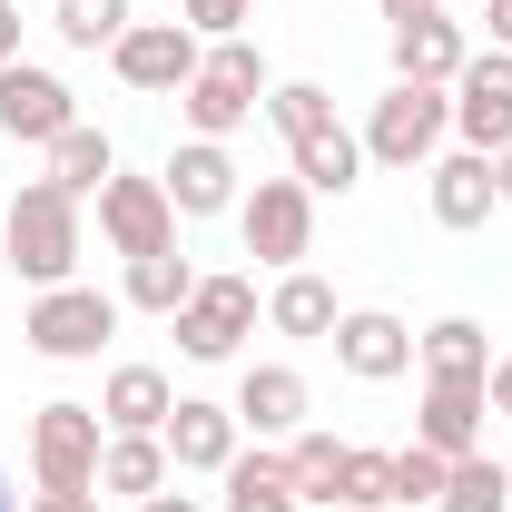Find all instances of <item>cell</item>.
<instances>
[{
	"instance_id": "obj_44",
	"label": "cell",
	"mask_w": 512,
	"mask_h": 512,
	"mask_svg": "<svg viewBox=\"0 0 512 512\" xmlns=\"http://www.w3.org/2000/svg\"><path fill=\"white\" fill-rule=\"evenodd\" d=\"M503 463H512V453H503Z\"/></svg>"
},
{
	"instance_id": "obj_9",
	"label": "cell",
	"mask_w": 512,
	"mask_h": 512,
	"mask_svg": "<svg viewBox=\"0 0 512 512\" xmlns=\"http://www.w3.org/2000/svg\"><path fill=\"white\" fill-rule=\"evenodd\" d=\"M99 237H109V256H158L178 247V207H168V178H128V168H109V188H99Z\"/></svg>"
},
{
	"instance_id": "obj_41",
	"label": "cell",
	"mask_w": 512,
	"mask_h": 512,
	"mask_svg": "<svg viewBox=\"0 0 512 512\" xmlns=\"http://www.w3.org/2000/svg\"><path fill=\"white\" fill-rule=\"evenodd\" d=\"M0 512H20V493H10V483H0Z\"/></svg>"
},
{
	"instance_id": "obj_1",
	"label": "cell",
	"mask_w": 512,
	"mask_h": 512,
	"mask_svg": "<svg viewBox=\"0 0 512 512\" xmlns=\"http://www.w3.org/2000/svg\"><path fill=\"white\" fill-rule=\"evenodd\" d=\"M89 256V227H79V197L60 178H30L20 197H0V266L40 296V286H69Z\"/></svg>"
},
{
	"instance_id": "obj_22",
	"label": "cell",
	"mask_w": 512,
	"mask_h": 512,
	"mask_svg": "<svg viewBox=\"0 0 512 512\" xmlns=\"http://www.w3.org/2000/svg\"><path fill=\"white\" fill-rule=\"evenodd\" d=\"M286 158H296V178L316 197H345L355 178H365V138L345 119H325V128H306V138H286Z\"/></svg>"
},
{
	"instance_id": "obj_11",
	"label": "cell",
	"mask_w": 512,
	"mask_h": 512,
	"mask_svg": "<svg viewBox=\"0 0 512 512\" xmlns=\"http://www.w3.org/2000/svg\"><path fill=\"white\" fill-rule=\"evenodd\" d=\"M453 138L503 158L512 148V50H473L463 79H453Z\"/></svg>"
},
{
	"instance_id": "obj_14",
	"label": "cell",
	"mask_w": 512,
	"mask_h": 512,
	"mask_svg": "<svg viewBox=\"0 0 512 512\" xmlns=\"http://www.w3.org/2000/svg\"><path fill=\"white\" fill-rule=\"evenodd\" d=\"M158 178H168V207H178V217H227V207H237V158H227V138H188V148H168V168H158Z\"/></svg>"
},
{
	"instance_id": "obj_6",
	"label": "cell",
	"mask_w": 512,
	"mask_h": 512,
	"mask_svg": "<svg viewBox=\"0 0 512 512\" xmlns=\"http://www.w3.org/2000/svg\"><path fill=\"white\" fill-rule=\"evenodd\" d=\"M237 237H247L256 266H306V247H316V188L286 168V178H256L247 197H237Z\"/></svg>"
},
{
	"instance_id": "obj_17",
	"label": "cell",
	"mask_w": 512,
	"mask_h": 512,
	"mask_svg": "<svg viewBox=\"0 0 512 512\" xmlns=\"http://www.w3.org/2000/svg\"><path fill=\"white\" fill-rule=\"evenodd\" d=\"M473 60V30L453 20V10H424V20H404L394 30V79H424V89H453Z\"/></svg>"
},
{
	"instance_id": "obj_33",
	"label": "cell",
	"mask_w": 512,
	"mask_h": 512,
	"mask_svg": "<svg viewBox=\"0 0 512 512\" xmlns=\"http://www.w3.org/2000/svg\"><path fill=\"white\" fill-rule=\"evenodd\" d=\"M178 20H188L197 40H247L256 0H178Z\"/></svg>"
},
{
	"instance_id": "obj_4",
	"label": "cell",
	"mask_w": 512,
	"mask_h": 512,
	"mask_svg": "<svg viewBox=\"0 0 512 512\" xmlns=\"http://www.w3.org/2000/svg\"><path fill=\"white\" fill-rule=\"evenodd\" d=\"M119 316H128L119 296H99V286H79V276H69V286H40V296H30L20 345H30V355H50V365H89V355L119 335Z\"/></svg>"
},
{
	"instance_id": "obj_13",
	"label": "cell",
	"mask_w": 512,
	"mask_h": 512,
	"mask_svg": "<svg viewBox=\"0 0 512 512\" xmlns=\"http://www.w3.org/2000/svg\"><path fill=\"white\" fill-rule=\"evenodd\" d=\"M306 404H316V394H306V375H296V365H247L227 414L247 424L256 444H296V434H306Z\"/></svg>"
},
{
	"instance_id": "obj_21",
	"label": "cell",
	"mask_w": 512,
	"mask_h": 512,
	"mask_svg": "<svg viewBox=\"0 0 512 512\" xmlns=\"http://www.w3.org/2000/svg\"><path fill=\"white\" fill-rule=\"evenodd\" d=\"M414 365H424V384H483L493 375V335L473 316H434L414 335Z\"/></svg>"
},
{
	"instance_id": "obj_32",
	"label": "cell",
	"mask_w": 512,
	"mask_h": 512,
	"mask_svg": "<svg viewBox=\"0 0 512 512\" xmlns=\"http://www.w3.org/2000/svg\"><path fill=\"white\" fill-rule=\"evenodd\" d=\"M444 473H453V463L434 444H404V453H394V503H444Z\"/></svg>"
},
{
	"instance_id": "obj_31",
	"label": "cell",
	"mask_w": 512,
	"mask_h": 512,
	"mask_svg": "<svg viewBox=\"0 0 512 512\" xmlns=\"http://www.w3.org/2000/svg\"><path fill=\"white\" fill-rule=\"evenodd\" d=\"M286 463H296V493H306V503H335V473H345V444H335V434H296Z\"/></svg>"
},
{
	"instance_id": "obj_40",
	"label": "cell",
	"mask_w": 512,
	"mask_h": 512,
	"mask_svg": "<svg viewBox=\"0 0 512 512\" xmlns=\"http://www.w3.org/2000/svg\"><path fill=\"white\" fill-rule=\"evenodd\" d=\"M493 197H503V207H512V148H503V158H493Z\"/></svg>"
},
{
	"instance_id": "obj_2",
	"label": "cell",
	"mask_w": 512,
	"mask_h": 512,
	"mask_svg": "<svg viewBox=\"0 0 512 512\" xmlns=\"http://www.w3.org/2000/svg\"><path fill=\"white\" fill-rule=\"evenodd\" d=\"M266 50L256 40H207V60H197V79L178 89V119H188V138H237V128L266 109Z\"/></svg>"
},
{
	"instance_id": "obj_20",
	"label": "cell",
	"mask_w": 512,
	"mask_h": 512,
	"mask_svg": "<svg viewBox=\"0 0 512 512\" xmlns=\"http://www.w3.org/2000/svg\"><path fill=\"white\" fill-rule=\"evenodd\" d=\"M483 384H424V414H414V444H434L444 463H463V453H483Z\"/></svg>"
},
{
	"instance_id": "obj_36",
	"label": "cell",
	"mask_w": 512,
	"mask_h": 512,
	"mask_svg": "<svg viewBox=\"0 0 512 512\" xmlns=\"http://www.w3.org/2000/svg\"><path fill=\"white\" fill-rule=\"evenodd\" d=\"M483 30H493V50H512V0H483Z\"/></svg>"
},
{
	"instance_id": "obj_8",
	"label": "cell",
	"mask_w": 512,
	"mask_h": 512,
	"mask_svg": "<svg viewBox=\"0 0 512 512\" xmlns=\"http://www.w3.org/2000/svg\"><path fill=\"white\" fill-rule=\"evenodd\" d=\"M197 60H207V40H197L188 20H128L119 50H109V69H119L138 99H178L197 79Z\"/></svg>"
},
{
	"instance_id": "obj_43",
	"label": "cell",
	"mask_w": 512,
	"mask_h": 512,
	"mask_svg": "<svg viewBox=\"0 0 512 512\" xmlns=\"http://www.w3.org/2000/svg\"><path fill=\"white\" fill-rule=\"evenodd\" d=\"M453 10H483V0H453Z\"/></svg>"
},
{
	"instance_id": "obj_35",
	"label": "cell",
	"mask_w": 512,
	"mask_h": 512,
	"mask_svg": "<svg viewBox=\"0 0 512 512\" xmlns=\"http://www.w3.org/2000/svg\"><path fill=\"white\" fill-rule=\"evenodd\" d=\"M30 512H99V493H30Z\"/></svg>"
},
{
	"instance_id": "obj_18",
	"label": "cell",
	"mask_w": 512,
	"mask_h": 512,
	"mask_svg": "<svg viewBox=\"0 0 512 512\" xmlns=\"http://www.w3.org/2000/svg\"><path fill=\"white\" fill-rule=\"evenodd\" d=\"M217 483H227V493H217V512H306L286 444H237V463H227Z\"/></svg>"
},
{
	"instance_id": "obj_16",
	"label": "cell",
	"mask_w": 512,
	"mask_h": 512,
	"mask_svg": "<svg viewBox=\"0 0 512 512\" xmlns=\"http://www.w3.org/2000/svg\"><path fill=\"white\" fill-rule=\"evenodd\" d=\"M424 207H434V227H453V237H463V227H483V217L503 207V197H493V158H483V148L434 158V168H424Z\"/></svg>"
},
{
	"instance_id": "obj_10",
	"label": "cell",
	"mask_w": 512,
	"mask_h": 512,
	"mask_svg": "<svg viewBox=\"0 0 512 512\" xmlns=\"http://www.w3.org/2000/svg\"><path fill=\"white\" fill-rule=\"evenodd\" d=\"M60 128H79L69 79H60V69H40V60H0V138H20V148H50Z\"/></svg>"
},
{
	"instance_id": "obj_34",
	"label": "cell",
	"mask_w": 512,
	"mask_h": 512,
	"mask_svg": "<svg viewBox=\"0 0 512 512\" xmlns=\"http://www.w3.org/2000/svg\"><path fill=\"white\" fill-rule=\"evenodd\" d=\"M483 404H493V414L512 424V355H493V375H483Z\"/></svg>"
},
{
	"instance_id": "obj_25",
	"label": "cell",
	"mask_w": 512,
	"mask_h": 512,
	"mask_svg": "<svg viewBox=\"0 0 512 512\" xmlns=\"http://www.w3.org/2000/svg\"><path fill=\"white\" fill-rule=\"evenodd\" d=\"M197 296V266L178 247H158V256H128V286H119V306L128 316H178Z\"/></svg>"
},
{
	"instance_id": "obj_24",
	"label": "cell",
	"mask_w": 512,
	"mask_h": 512,
	"mask_svg": "<svg viewBox=\"0 0 512 512\" xmlns=\"http://www.w3.org/2000/svg\"><path fill=\"white\" fill-rule=\"evenodd\" d=\"M178 483V463L158 434H109L99 444V493H119V503H148V493H168Z\"/></svg>"
},
{
	"instance_id": "obj_12",
	"label": "cell",
	"mask_w": 512,
	"mask_h": 512,
	"mask_svg": "<svg viewBox=\"0 0 512 512\" xmlns=\"http://www.w3.org/2000/svg\"><path fill=\"white\" fill-rule=\"evenodd\" d=\"M325 345H335V365H345L355 384H394V375H414V325L394 316V306H345Z\"/></svg>"
},
{
	"instance_id": "obj_30",
	"label": "cell",
	"mask_w": 512,
	"mask_h": 512,
	"mask_svg": "<svg viewBox=\"0 0 512 512\" xmlns=\"http://www.w3.org/2000/svg\"><path fill=\"white\" fill-rule=\"evenodd\" d=\"M335 503H355V512H384V503H394V453H365V444H345Z\"/></svg>"
},
{
	"instance_id": "obj_3",
	"label": "cell",
	"mask_w": 512,
	"mask_h": 512,
	"mask_svg": "<svg viewBox=\"0 0 512 512\" xmlns=\"http://www.w3.org/2000/svg\"><path fill=\"white\" fill-rule=\"evenodd\" d=\"M444 128H453V89H424V79H394L375 109H365V158L375 168H434L444 158Z\"/></svg>"
},
{
	"instance_id": "obj_27",
	"label": "cell",
	"mask_w": 512,
	"mask_h": 512,
	"mask_svg": "<svg viewBox=\"0 0 512 512\" xmlns=\"http://www.w3.org/2000/svg\"><path fill=\"white\" fill-rule=\"evenodd\" d=\"M434 512H512V463H493V453H463L444 473V503Z\"/></svg>"
},
{
	"instance_id": "obj_29",
	"label": "cell",
	"mask_w": 512,
	"mask_h": 512,
	"mask_svg": "<svg viewBox=\"0 0 512 512\" xmlns=\"http://www.w3.org/2000/svg\"><path fill=\"white\" fill-rule=\"evenodd\" d=\"M266 119L286 128V138H306V128L335 119V89H325V79H276V89H266Z\"/></svg>"
},
{
	"instance_id": "obj_38",
	"label": "cell",
	"mask_w": 512,
	"mask_h": 512,
	"mask_svg": "<svg viewBox=\"0 0 512 512\" xmlns=\"http://www.w3.org/2000/svg\"><path fill=\"white\" fill-rule=\"evenodd\" d=\"M0 60H20V0H0Z\"/></svg>"
},
{
	"instance_id": "obj_23",
	"label": "cell",
	"mask_w": 512,
	"mask_h": 512,
	"mask_svg": "<svg viewBox=\"0 0 512 512\" xmlns=\"http://www.w3.org/2000/svg\"><path fill=\"white\" fill-rule=\"evenodd\" d=\"M335 316H345V306H335V286H325L316 266H286V276L266 286V325H276V335L325 345V335H335Z\"/></svg>"
},
{
	"instance_id": "obj_19",
	"label": "cell",
	"mask_w": 512,
	"mask_h": 512,
	"mask_svg": "<svg viewBox=\"0 0 512 512\" xmlns=\"http://www.w3.org/2000/svg\"><path fill=\"white\" fill-rule=\"evenodd\" d=\"M168 414H178V384L158 365H109V384H99V424L109 434H168Z\"/></svg>"
},
{
	"instance_id": "obj_28",
	"label": "cell",
	"mask_w": 512,
	"mask_h": 512,
	"mask_svg": "<svg viewBox=\"0 0 512 512\" xmlns=\"http://www.w3.org/2000/svg\"><path fill=\"white\" fill-rule=\"evenodd\" d=\"M128 20H138L128 0H50V30H60L69 50H119Z\"/></svg>"
},
{
	"instance_id": "obj_15",
	"label": "cell",
	"mask_w": 512,
	"mask_h": 512,
	"mask_svg": "<svg viewBox=\"0 0 512 512\" xmlns=\"http://www.w3.org/2000/svg\"><path fill=\"white\" fill-rule=\"evenodd\" d=\"M168 463L178 473H227L237 463V444H247V424L227 414V404H207V394H178V414H168Z\"/></svg>"
},
{
	"instance_id": "obj_7",
	"label": "cell",
	"mask_w": 512,
	"mask_h": 512,
	"mask_svg": "<svg viewBox=\"0 0 512 512\" xmlns=\"http://www.w3.org/2000/svg\"><path fill=\"white\" fill-rule=\"evenodd\" d=\"M256 316H266V306H256V276H197V296L168 325H178V355H188V365H227L256 335Z\"/></svg>"
},
{
	"instance_id": "obj_37",
	"label": "cell",
	"mask_w": 512,
	"mask_h": 512,
	"mask_svg": "<svg viewBox=\"0 0 512 512\" xmlns=\"http://www.w3.org/2000/svg\"><path fill=\"white\" fill-rule=\"evenodd\" d=\"M138 512H207V503H197V493H178V483H168V493H148V503H138Z\"/></svg>"
},
{
	"instance_id": "obj_26",
	"label": "cell",
	"mask_w": 512,
	"mask_h": 512,
	"mask_svg": "<svg viewBox=\"0 0 512 512\" xmlns=\"http://www.w3.org/2000/svg\"><path fill=\"white\" fill-rule=\"evenodd\" d=\"M109 168H119V148H109V128H60V138H50V178H60L69 197H99L109 188Z\"/></svg>"
},
{
	"instance_id": "obj_42",
	"label": "cell",
	"mask_w": 512,
	"mask_h": 512,
	"mask_svg": "<svg viewBox=\"0 0 512 512\" xmlns=\"http://www.w3.org/2000/svg\"><path fill=\"white\" fill-rule=\"evenodd\" d=\"M306 512H355V503H306Z\"/></svg>"
},
{
	"instance_id": "obj_39",
	"label": "cell",
	"mask_w": 512,
	"mask_h": 512,
	"mask_svg": "<svg viewBox=\"0 0 512 512\" xmlns=\"http://www.w3.org/2000/svg\"><path fill=\"white\" fill-rule=\"evenodd\" d=\"M424 10H444V0H384V20L404 30V20H424Z\"/></svg>"
},
{
	"instance_id": "obj_5",
	"label": "cell",
	"mask_w": 512,
	"mask_h": 512,
	"mask_svg": "<svg viewBox=\"0 0 512 512\" xmlns=\"http://www.w3.org/2000/svg\"><path fill=\"white\" fill-rule=\"evenodd\" d=\"M99 444H109V424H99V404H40L30 414V483L40 493H99Z\"/></svg>"
}]
</instances>
